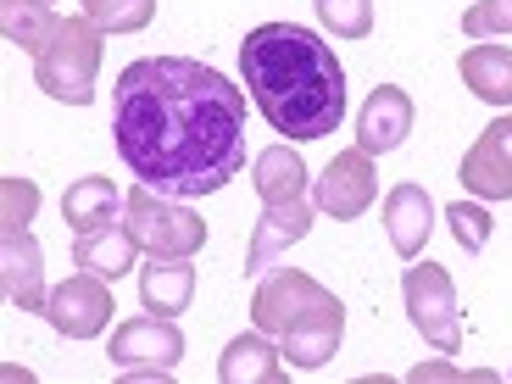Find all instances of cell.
I'll return each mask as SVG.
<instances>
[{
    "mask_svg": "<svg viewBox=\"0 0 512 384\" xmlns=\"http://www.w3.org/2000/svg\"><path fill=\"white\" fill-rule=\"evenodd\" d=\"M251 318L262 334H273L284 351V362L301 373L323 368V362L340 351V334H346V307L340 295L323 290L312 273L301 268H279L256 284L251 295Z\"/></svg>",
    "mask_w": 512,
    "mask_h": 384,
    "instance_id": "3",
    "label": "cell"
},
{
    "mask_svg": "<svg viewBox=\"0 0 512 384\" xmlns=\"http://www.w3.org/2000/svg\"><path fill=\"white\" fill-rule=\"evenodd\" d=\"M462 34L468 39H496V34H512V0H479L462 12Z\"/></svg>",
    "mask_w": 512,
    "mask_h": 384,
    "instance_id": "25",
    "label": "cell"
},
{
    "mask_svg": "<svg viewBox=\"0 0 512 384\" xmlns=\"http://www.w3.org/2000/svg\"><path fill=\"white\" fill-rule=\"evenodd\" d=\"M95 73H101V28L90 17H67L62 34L51 39V51L34 56V84L67 106L95 101Z\"/></svg>",
    "mask_w": 512,
    "mask_h": 384,
    "instance_id": "4",
    "label": "cell"
},
{
    "mask_svg": "<svg viewBox=\"0 0 512 384\" xmlns=\"http://www.w3.org/2000/svg\"><path fill=\"white\" fill-rule=\"evenodd\" d=\"M117 212H123V195H117V184L101 179V173L67 184V195H62V218H67V229H78V234L106 229Z\"/></svg>",
    "mask_w": 512,
    "mask_h": 384,
    "instance_id": "19",
    "label": "cell"
},
{
    "mask_svg": "<svg viewBox=\"0 0 512 384\" xmlns=\"http://www.w3.org/2000/svg\"><path fill=\"white\" fill-rule=\"evenodd\" d=\"M101 34H140L156 17V0H78Z\"/></svg>",
    "mask_w": 512,
    "mask_h": 384,
    "instance_id": "22",
    "label": "cell"
},
{
    "mask_svg": "<svg viewBox=\"0 0 512 384\" xmlns=\"http://www.w3.org/2000/svg\"><path fill=\"white\" fill-rule=\"evenodd\" d=\"M123 218L134 229V240H140V251L151 256H195L206 245V223L173 195H156L151 184L123 195Z\"/></svg>",
    "mask_w": 512,
    "mask_h": 384,
    "instance_id": "5",
    "label": "cell"
},
{
    "mask_svg": "<svg viewBox=\"0 0 512 384\" xmlns=\"http://www.w3.org/2000/svg\"><path fill=\"white\" fill-rule=\"evenodd\" d=\"M462 184L479 201H512V112L496 117L468 145V156H462Z\"/></svg>",
    "mask_w": 512,
    "mask_h": 384,
    "instance_id": "11",
    "label": "cell"
},
{
    "mask_svg": "<svg viewBox=\"0 0 512 384\" xmlns=\"http://www.w3.org/2000/svg\"><path fill=\"white\" fill-rule=\"evenodd\" d=\"M62 23H67V17L51 12L45 0H0V28H6V39L23 45L28 56L51 51V39L62 34Z\"/></svg>",
    "mask_w": 512,
    "mask_h": 384,
    "instance_id": "20",
    "label": "cell"
},
{
    "mask_svg": "<svg viewBox=\"0 0 512 384\" xmlns=\"http://www.w3.org/2000/svg\"><path fill=\"white\" fill-rule=\"evenodd\" d=\"M379 201V173H373V156L362 151H340L318 179V212H329L334 223H351L362 218L368 206Z\"/></svg>",
    "mask_w": 512,
    "mask_h": 384,
    "instance_id": "9",
    "label": "cell"
},
{
    "mask_svg": "<svg viewBox=\"0 0 512 384\" xmlns=\"http://www.w3.org/2000/svg\"><path fill=\"white\" fill-rule=\"evenodd\" d=\"M134 256H140V240H134V229L128 223H106V229H90V234H78L73 245V262L84 273H95V279L117 284L128 268H134Z\"/></svg>",
    "mask_w": 512,
    "mask_h": 384,
    "instance_id": "15",
    "label": "cell"
},
{
    "mask_svg": "<svg viewBox=\"0 0 512 384\" xmlns=\"http://www.w3.org/2000/svg\"><path fill=\"white\" fill-rule=\"evenodd\" d=\"M112 134L156 195H212L245 167V90L190 56H140L117 73Z\"/></svg>",
    "mask_w": 512,
    "mask_h": 384,
    "instance_id": "1",
    "label": "cell"
},
{
    "mask_svg": "<svg viewBox=\"0 0 512 384\" xmlns=\"http://www.w3.org/2000/svg\"><path fill=\"white\" fill-rule=\"evenodd\" d=\"M307 229H312V206L307 201H273V206H262L256 234H251V245H245V273L273 268V256L290 251L295 240H307Z\"/></svg>",
    "mask_w": 512,
    "mask_h": 384,
    "instance_id": "14",
    "label": "cell"
},
{
    "mask_svg": "<svg viewBox=\"0 0 512 384\" xmlns=\"http://www.w3.org/2000/svg\"><path fill=\"white\" fill-rule=\"evenodd\" d=\"M45 6H51V0H45Z\"/></svg>",
    "mask_w": 512,
    "mask_h": 384,
    "instance_id": "26",
    "label": "cell"
},
{
    "mask_svg": "<svg viewBox=\"0 0 512 384\" xmlns=\"http://www.w3.org/2000/svg\"><path fill=\"white\" fill-rule=\"evenodd\" d=\"M318 23L334 39H368L373 34V0H318Z\"/></svg>",
    "mask_w": 512,
    "mask_h": 384,
    "instance_id": "23",
    "label": "cell"
},
{
    "mask_svg": "<svg viewBox=\"0 0 512 384\" xmlns=\"http://www.w3.org/2000/svg\"><path fill=\"white\" fill-rule=\"evenodd\" d=\"M240 73L251 106L273 123V134H290L295 145L329 140L346 123V67L334 62L312 28L301 23H262L240 39Z\"/></svg>",
    "mask_w": 512,
    "mask_h": 384,
    "instance_id": "2",
    "label": "cell"
},
{
    "mask_svg": "<svg viewBox=\"0 0 512 384\" xmlns=\"http://www.w3.org/2000/svg\"><path fill=\"white\" fill-rule=\"evenodd\" d=\"M106 357L128 373V379H167L184 357V334L173 318L151 312V318H128L112 329V351Z\"/></svg>",
    "mask_w": 512,
    "mask_h": 384,
    "instance_id": "7",
    "label": "cell"
},
{
    "mask_svg": "<svg viewBox=\"0 0 512 384\" xmlns=\"http://www.w3.org/2000/svg\"><path fill=\"white\" fill-rule=\"evenodd\" d=\"M446 223H451V234H457L462 251H485V240H490V212H485L479 201H451V206H446Z\"/></svg>",
    "mask_w": 512,
    "mask_h": 384,
    "instance_id": "24",
    "label": "cell"
},
{
    "mask_svg": "<svg viewBox=\"0 0 512 384\" xmlns=\"http://www.w3.org/2000/svg\"><path fill=\"white\" fill-rule=\"evenodd\" d=\"M195 295V268L190 256H151L140 268V301L145 312H162V318H179Z\"/></svg>",
    "mask_w": 512,
    "mask_h": 384,
    "instance_id": "16",
    "label": "cell"
},
{
    "mask_svg": "<svg viewBox=\"0 0 512 384\" xmlns=\"http://www.w3.org/2000/svg\"><path fill=\"white\" fill-rule=\"evenodd\" d=\"M0 284L6 301L23 312H45L51 290H45V268H39V240L28 223H0Z\"/></svg>",
    "mask_w": 512,
    "mask_h": 384,
    "instance_id": "10",
    "label": "cell"
},
{
    "mask_svg": "<svg viewBox=\"0 0 512 384\" xmlns=\"http://www.w3.org/2000/svg\"><path fill=\"white\" fill-rule=\"evenodd\" d=\"M429 229H435V201H429L423 184H396L384 195V234H390L396 256L418 262L423 245H429Z\"/></svg>",
    "mask_w": 512,
    "mask_h": 384,
    "instance_id": "13",
    "label": "cell"
},
{
    "mask_svg": "<svg viewBox=\"0 0 512 384\" xmlns=\"http://www.w3.org/2000/svg\"><path fill=\"white\" fill-rule=\"evenodd\" d=\"M223 384H279L284 379V351H273L262 334H240L229 340V351L218 357Z\"/></svg>",
    "mask_w": 512,
    "mask_h": 384,
    "instance_id": "18",
    "label": "cell"
},
{
    "mask_svg": "<svg viewBox=\"0 0 512 384\" xmlns=\"http://www.w3.org/2000/svg\"><path fill=\"white\" fill-rule=\"evenodd\" d=\"M251 184H256V195H262V206L301 201V195H307V162H301V151H290V140L268 145V151L251 162Z\"/></svg>",
    "mask_w": 512,
    "mask_h": 384,
    "instance_id": "17",
    "label": "cell"
},
{
    "mask_svg": "<svg viewBox=\"0 0 512 384\" xmlns=\"http://www.w3.org/2000/svg\"><path fill=\"white\" fill-rule=\"evenodd\" d=\"M401 295H407L412 329H418L435 351L457 357L462 351V312H457V284H451V273L440 268V262H418V268H407V279H401Z\"/></svg>",
    "mask_w": 512,
    "mask_h": 384,
    "instance_id": "6",
    "label": "cell"
},
{
    "mask_svg": "<svg viewBox=\"0 0 512 384\" xmlns=\"http://www.w3.org/2000/svg\"><path fill=\"white\" fill-rule=\"evenodd\" d=\"M412 134V101L401 84H379V90H368V101H362L357 112V145L368 156H384L396 151L401 140Z\"/></svg>",
    "mask_w": 512,
    "mask_h": 384,
    "instance_id": "12",
    "label": "cell"
},
{
    "mask_svg": "<svg viewBox=\"0 0 512 384\" xmlns=\"http://www.w3.org/2000/svg\"><path fill=\"white\" fill-rule=\"evenodd\" d=\"M462 84L490 106H512V51L507 45H468L462 51Z\"/></svg>",
    "mask_w": 512,
    "mask_h": 384,
    "instance_id": "21",
    "label": "cell"
},
{
    "mask_svg": "<svg viewBox=\"0 0 512 384\" xmlns=\"http://www.w3.org/2000/svg\"><path fill=\"white\" fill-rule=\"evenodd\" d=\"M117 301H112V284L95 279V273H73V279H62L51 290V301H45V318H51L56 334H67V340H95V334L112 323Z\"/></svg>",
    "mask_w": 512,
    "mask_h": 384,
    "instance_id": "8",
    "label": "cell"
}]
</instances>
